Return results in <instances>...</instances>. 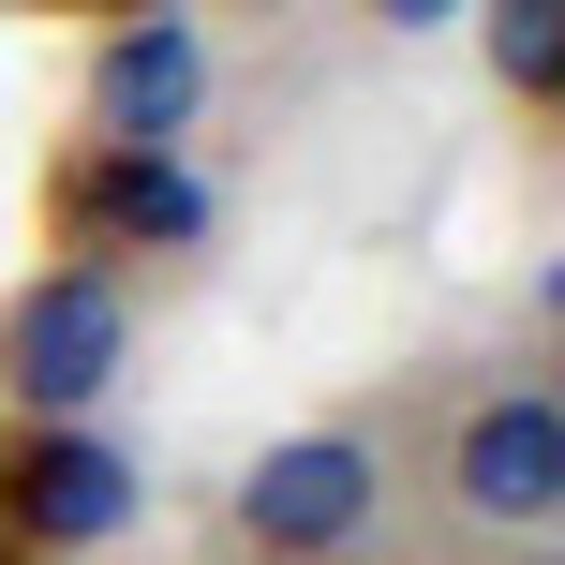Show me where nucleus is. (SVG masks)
<instances>
[{
    "mask_svg": "<svg viewBox=\"0 0 565 565\" xmlns=\"http://www.w3.org/2000/svg\"><path fill=\"white\" fill-rule=\"evenodd\" d=\"M119 372H135V298H119L105 268H30L15 298H0V402H15V431L105 417Z\"/></svg>",
    "mask_w": 565,
    "mask_h": 565,
    "instance_id": "1",
    "label": "nucleus"
},
{
    "mask_svg": "<svg viewBox=\"0 0 565 565\" xmlns=\"http://www.w3.org/2000/svg\"><path fill=\"white\" fill-rule=\"evenodd\" d=\"M447 507L477 521V536H551V521H565V387H551V372H507V387L461 402Z\"/></svg>",
    "mask_w": 565,
    "mask_h": 565,
    "instance_id": "2",
    "label": "nucleus"
},
{
    "mask_svg": "<svg viewBox=\"0 0 565 565\" xmlns=\"http://www.w3.org/2000/svg\"><path fill=\"white\" fill-rule=\"evenodd\" d=\"M387 521V447L372 431H282V447L238 477V536L268 565H342Z\"/></svg>",
    "mask_w": 565,
    "mask_h": 565,
    "instance_id": "3",
    "label": "nucleus"
},
{
    "mask_svg": "<svg viewBox=\"0 0 565 565\" xmlns=\"http://www.w3.org/2000/svg\"><path fill=\"white\" fill-rule=\"evenodd\" d=\"M45 224H60V268H135V254H194L209 238V179L179 164V149H75L60 164V194H45Z\"/></svg>",
    "mask_w": 565,
    "mask_h": 565,
    "instance_id": "4",
    "label": "nucleus"
},
{
    "mask_svg": "<svg viewBox=\"0 0 565 565\" xmlns=\"http://www.w3.org/2000/svg\"><path fill=\"white\" fill-rule=\"evenodd\" d=\"M135 447H105L89 417H45V431H15L0 447V551L15 565H45V551H105L119 521H135Z\"/></svg>",
    "mask_w": 565,
    "mask_h": 565,
    "instance_id": "5",
    "label": "nucleus"
},
{
    "mask_svg": "<svg viewBox=\"0 0 565 565\" xmlns=\"http://www.w3.org/2000/svg\"><path fill=\"white\" fill-rule=\"evenodd\" d=\"M194 105H209V45H194V15H119L105 45H89V149H179L194 135Z\"/></svg>",
    "mask_w": 565,
    "mask_h": 565,
    "instance_id": "6",
    "label": "nucleus"
},
{
    "mask_svg": "<svg viewBox=\"0 0 565 565\" xmlns=\"http://www.w3.org/2000/svg\"><path fill=\"white\" fill-rule=\"evenodd\" d=\"M461 15H477V45H491V89H507V105H565V0H461Z\"/></svg>",
    "mask_w": 565,
    "mask_h": 565,
    "instance_id": "7",
    "label": "nucleus"
},
{
    "mask_svg": "<svg viewBox=\"0 0 565 565\" xmlns=\"http://www.w3.org/2000/svg\"><path fill=\"white\" fill-rule=\"evenodd\" d=\"M45 15H89V30H119V15H164V0H45Z\"/></svg>",
    "mask_w": 565,
    "mask_h": 565,
    "instance_id": "8",
    "label": "nucleus"
},
{
    "mask_svg": "<svg viewBox=\"0 0 565 565\" xmlns=\"http://www.w3.org/2000/svg\"><path fill=\"white\" fill-rule=\"evenodd\" d=\"M387 15H461V0H387Z\"/></svg>",
    "mask_w": 565,
    "mask_h": 565,
    "instance_id": "9",
    "label": "nucleus"
},
{
    "mask_svg": "<svg viewBox=\"0 0 565 565\" xmlns=\"http://www.w3.org/2000/svg\"><path fill=\"white\" fill-rule=\"evenodd\" d=\"M0 565H15V551H0Z\"/></svg>",
    "mask_w": 565,
    "mask_h": 565,
    "instance_id": "10",
    "label": "nucleus"
}]
</instances>
